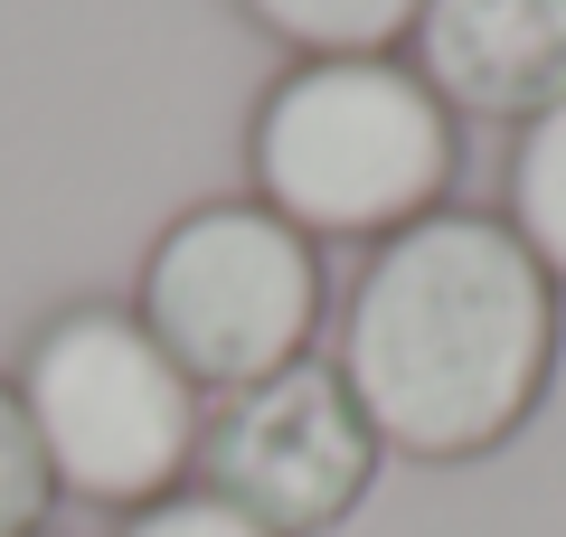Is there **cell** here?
Wrapping results in <instances>:
<instances>
[{
    "label": "cell",
    "instance_id": "277c9868",
    "mask_svg": "<svg viewBox=\"0 0 566 537\" xmlns=\"http://www.w3.org/2000/svg\"><path fill=\"white\" fill-rule=\"evenodd\" d=\"M322 302L331 274L303 227H283L264 199H218L161 227V245L142 255L133 320L170 349V368L199 397H237L312 358Z\"/></svg>",
    "mask_w": 566,
    "mask_h": 537
},
{
    "label": "cell",
    "instance_id": "3957f363",
    "mask_svg": "<svg viewBox=\"0 0 566 537\" xmlns=\"http://www.w3.org/2000/svg\"><path fill=\"white\" fill-rule=\"evenodd\" d=\"M20 406L39 424L48 481L95 509H151L180 491L189 453H199V387L170 368V349L114 302H76L57 312L20 358Z\"/></svg>",
    "mask_w": 566,
    "mask_h": 537
},
{
    "label": "cell",
    "instance_id": "30bf717a",
    "mask_svg": "<svg viewBox=\"0 0 566 537\" xmlns=\"http://www.w3.org/2000/svg\"><path fill=\"white\" fill-rule=\"evenodd\" d=\"M114 537H264V528L237 518L227 499H208V491H170V499H151V509H133Z\"/></svg>",
    "mask_w": 566,
    "mask_h": 537
},
{
    "label": "cell",
    "instance_id": "6da1fadb",
    "mask_svg": "<svg viewBox=\"0 0 566 537\" xmlns=\"http://www.w3.org/2000/svg\"><path fill=\"white\" fill-rule=\"evenodd\" d=\"M378 453L472 462L538 415L557 378V283L510 218L434 208L368 255L331 358Z\"/></svg>",
    "mask_w": 566,
    "mask_h": 537
},
{
    "label": "cell",
    "instance_id": "8992f818",
    "mask_svg": "<svg viewBox=\"0 0 566 537\" xmlns=\"http://www.w3.org/2000/svg\"><path fill=\"white\" fill-rule=\"evenodd\" d=\"M406 48L444 114L538 123L566 104V0H424Z\"/></svg>",
    "mask_w": 566,
    "mask_h": 537
},
{
    "label": "cell",
    "instance_id": "7a4b0ae2",
    "mask_svg": "<svg viewBox=\"0 0 566 537\" xmlns=\"http://www.w3.org/2000/svg\"><path fill=\"white\" fill-rule=\"evenodd\" d=\"M255 199L312 245H387L453 189V114L406 57H293L245 123Z\"/></svg>",
    "mask_w": 566,
    "mask_h": 537
},
{
    "label": "cell",
    "instance_id": "ba28073f",
    "mask_svg": "<svg viewBox=\"0 0 566 537\" xmlns=\"http://www.w3.org/2000/svg\"><path fill=\"white\" fill-rule=\"evenodd\" d=\"M510 236L538 255L547 283H566V104L520 123V151H510Z\"/></svg>",
    "mask_w": 566,
    "mask_h": 537
},
{
    "label": "cell",
    "instance_id": "5b68a950",
    "mask_svg": "<svg viewBox=\"0 0 566 537\" xmlns=\"http://www.w3.org/2000/svg\"><path fill=\"white\" fill-rule=\"evenodd\" d=\"M208 499L255 518L264 537H322L378 481V434H368L359 397L331 358H293L283 378L237 387L199 415V453H189Z\"/></svg>",
    "mask_w": 566,
    "mask_h": 537
},
{
    "label": "cell",
    "instance_id": "52a82bcc",
    "mask_svg": "<svg viewBox=\"0 0 566 537\" xmlns=\"http://www.w3.org/2000/svg\"><path fill=\"white\" fill-rule=\"evenodd\" d=\"M237 10L293 57H387L397 39H416L424 0H237Z\"/></svg>",
    "mask_w": 566,
    "mask_h": 537
},
{
    "label": "cell",
    "instance_id": "9c48e42d",
    "mask_svg": "<svg viewBox=\"0 0 566 537\" xmlns=\"http://www.w3.org/2000/svg\"><path fill=\"white\" fill-rule=\"evenodd\" d=\"M48 509H57V481H48L39 424H29L20 387L0 378V537H39Z\"/></svg>",
    "mask_w": 566,
    "mask_h": 537
}]
</instances>
